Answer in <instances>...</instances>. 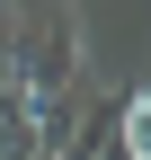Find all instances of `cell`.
<instances>
[{
    "mask_svg": "<svg viewBox=\"0 0 151 160\" xmlns=\"http://www.w3.org/2000/svg\"><path fill=\"white\" fill-rule=\"evenodd\" d=\"M0 36H9V80L27 116L71 98V80H80V9L71 0H0Z\"/></svg>",
    "mask_w": 151,
    "mask_h": 160,
    "instance_id": "6da1fadb",
    "label": "cell"
},
{
    "mask_svg": "<svg viewBox=\"0 0 151 160\" xmlns=\"http://www.w3.org/2000/svg\"><path fill=\"white\" fill-rule=\"evenodd\" d=\"M116 142L134 151V160H151V89H134V98H124V116H116Z\"/></svg>",
    "mask_w": 151,
    "mask_h": 160,
    "instance_id": "7a4b0ae2",
    "label": "cell"
}]
</instances>
